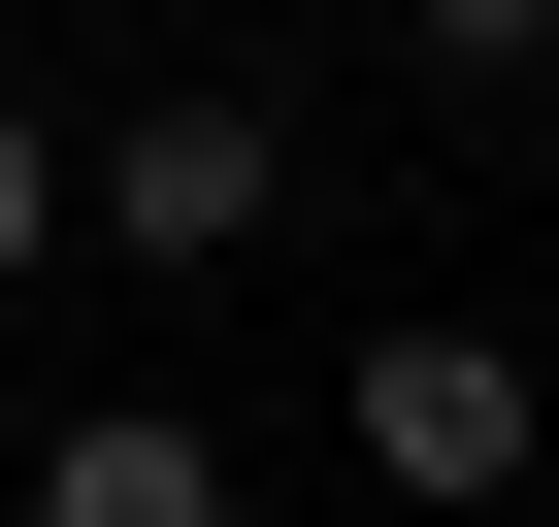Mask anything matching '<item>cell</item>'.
Segmentation results:
<instances>
[{"label":"cell","instance_id":"obj_1","mask_svg":"<svg viewBox=\"0 0 559 527\" xmlns=\"http://www.w3.org/2000/svg\"><path fill=\"white\" fill-rule=\"evenodd\" d=\"M330 461L461 527V494H526V461H559V363H526V330H461V297H395V330L330 363Z\"/></svg>","mask_w":559,"mask_h":527},{"label":"cell","instance_id":"obj_2","mask_svg":"<svg viewBox=\"0 0 559 527\" xmlns=\"http://www.w3.org/2000/svg\"><path fill=\"white\" fill-rule=\"evenodd\" d=\"M263 231H297V132L263 99H132L99 132V264H263Z\"/></svg>","mask_w":559,"mask_h":527},{"label":"cell","instance_id":"obj_4","mask_svg":"<svg viewBox=\"0 0 559 527\" xmlns=\"http://www.w3.org/2000/svg\"><path fill=\"white\" fill-rule=\"evenodd\" d=\"M67 231H99V165H67L34 99H0V297H34V264H67Z\"/></svg>","mask_w":559,"mask_h":527},{"label":"cell","instance_id":"obj_3","mask_svg":"<svg viewBox=\"0 0 559 527\" xmlns=\"http://www.w3.org/2000/svg\"><path fill=\"white\" fill-rule=\"evenodd\" d=\"M0 527H263V494H230V429L99 396V429H34V494H0Z\"/></svg>","mask_w":559,"mask_h":527},{"label":"cell","instance_id":"obj_5","mask_svg":"<svg viewBox=\"0 0 559 527\" xmlns=\"http://www.w3.org/2000/svg\"><path fill=\"white\" fill-rule=\"evenodd\" d=\"M395 34H428L461 99H526V67H559V0H395Z\"/></svg>","mask_w":559,"mask_h":527}]
</instances>
